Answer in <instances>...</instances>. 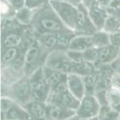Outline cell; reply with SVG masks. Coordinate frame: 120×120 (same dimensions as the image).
I'll use <instances>...</instances> for the list:
<instances>
[{
	"mask_svg": "<svg viewBox=\"0 0 120 120\" xmlns=\"http://www.w3.org/2000/svg\"><path fill=\"white\" fill-rule=\"evenodd\" d=\"M26 49L22 48H10L2 49L1 66L9 65L14 63Z\"/></svg>",
	"mask_w": 120,
	"mask_h": 120,
	"instance_id": "18",
	"label": "cell"
},
{
	"mask_svg": "<svg viewBox=\"0 0 120 120\" xmlns=\"http://www.w3.org/2000/svg\"><path fill=\"white\" fill-rule=\"evenodd\" d=\"M80 101L75 97L69 91L63 93H56L50 90L45 103L46 104H57L68 109L77 111Z\"/></svg>",
	"mask_w": 120,
	"mask_h": 120,
	"instance_id": "9",
	"label": "cell"
},
{
	"mask_svg": "<svg viewBox=\"0 0 120 120\" xmlns=\"http://www.w3.org/2000/svg\"><path fill=\"white\" fill-rule=\"evenodd\" d=\"M59 34H48L35 35L39 44L49 52L57 50Z\"/></svg>",
	"mask_w": 120,
	"mask_h": 120,
	"instance_id": "17",
	"label": "cell"
},
{
	"mask_svg": "<svg viewBox=\"0 0 120 120\" xmlns=\"http://www.w3.org/2000/svg\"><path fill=\"white\" fill-rule=\"evenodd\" d=\"M32 101L46 102L50 89L46 83L42 68L33 73L30 76Z\"/></svg>",
	"mask_w": 120,
	"mask_h": 120,
	"instance_id": "6",
	"label": "cell"
},
{
	"mask_svg": "<svg viewBox=\"0 0 120 120\" xmlns=\"http://www.w3.org/2000/svg\"><path fill=\"white\" fill-rule=\"evenodd\" d=\"M110 66L114 71L120 73V56L114 62L110 64Z\"/></svg>",
	"mask_w": 120,
	"mask_h": 120,
	"instance_id": "28",
	"label": "cell"
},
{
	"mask_svg": "<svg viewBox=\"0 0 120 120\" xmlns=\"http://www.w3.org/2000/svg\"><path fill=\"white\" fill-rule=\"evenodd\" d=\"M98 60L97 64L110 65L120 56V48L110 44L98 48Z\"/></svg>",
	"mask_w": 120,
	"mask_h": 120,
	"instance_id": "13",
	"label": "cell"
},
{
	"mask_svg": "<svg viewBox=\"0 0 120 120\" xmlns=\"http://www.w3.org/2000/svg\"><path fill=\"white\" fill-rule=\"evenodd\" d=\"M107 100L110 109L120 114V89L110 86L107 91Z\"/></svg>",
	"mask_w": 120,
	"mask_h": 120,
	"instance_id": "19",
	"label": "cell"
},
{
	"mask_svg": "<svg viewBox=\"0 0 120 120\" xmlns=\"http://www.w3.org/2000/svg\"><path fill=\"white\" fill-rule=\"evenodd\" d=\"M94 47L92 35L76 34L71 40L68 49L83 52Z\"/></svg>",
	"mask_w": 120,
	"mask_h": 120,
	"instance_id": "15",
	"label": "cell"
},
{
	"mask_svg": "<svg viewBox=\"0 0 120 120\" xmlns=\"http://www.w3.org/2000/svg\"><path fill=\"white\" fill-rule=\"evenodd\" d=\"M100 120V118H99V115L97 116H95V117L91 118L88 119V120Z\"/></svg>",
	"mask_w": 120,
	"mask_h": 120,
	"instance_id": "30",
	"label": "cell"
},
{
	"mask_svg": "<svg viewBox=\"0 0 120 120\" xmlns=\"http://www.w3.org/2000/svg\"><path fill=\"white\" fill-rule=\"evenodd\" d=\"M101 108V106L94 94H86L80 100L76 115L81 120H88L98 116Z\"/></svg>",
	"mask_w": 120,
	"mask_h": 120,
	"instance_id": "7",
	"label": "cell"
},
{
	"mask_svg": "<svg viewBox=\"0 0 120 120\" xmlns=\"http://www.w3.org/2000/svg\"><path fill=\"white\" fill-rule=\"evenodd\" d=\"M32 120H48L47 105L45 102L31 101L23 106Z\"/></svg>",
	"mask_w": 120,
	"mask_h": 120,
	"instance_id": "14",
	"label": "cell"
},
{
	"mask_svg": "<svg viewBox=\"0 0 120 120\" xmlns=\"http://www.w3.org/2000/svg\"><path fill=\"white\" fill-rule=\"evenodd\" d=\"M120 113L111 110L110 107L103 113H100V120H119Z\"/></svg>",
	"mask_w": 120,
	"mask_h": 120,
	"instance_id": "24",
	"label": "cell"
},
{
	"mask_svg": "<svg viewBox=\"0 0 120 120\" xmlns=\"http://www.w3.org/2000/svg\"><path fill=\"white\" fill-rule=\"evenodd\" d=\"M46 105L48 120H68L76 115V111L59 105L46 104Z\"/></svg>",
	"mask_w": 120,
	"mask_h": 120,
	"instance_id": "12",
	"label": "cell"
},
{
	"mask_svg": "<svg viewBox=\"0 0 120 120\" xmlns=\"http://www.w3.org/2000/svg\"><path fill=\"white\" fill-rule=\"evenodd\" d=\"M89 10L91 21L98 30H103L105 21L109 16L107 8L100 6L96 1H90L84 4Z\"/></svg>",
	"mask_w": 120,
	"mask_h": 120,
	"instance_id": "10",
	"label": "cell"
},
{
	"mask_svg": "<svg viewBox=\"0 0 120 120\" xmlns=\"http://www.w3.org/2000/svg\"><path fill=\"white\" fill-rule=\"evenodd\" d=\"M67 84L69 91L80 101L86 94L84 76L69 73L67 74Z\"/></svg>",
	"mask_w": 120,
	"mask_h": 120,
	"instance_id": "11",
	"label": "cell"
},
{
	"mask_svg": "<svg viewBox=\"0 0 120 120\" xmlns=\"http://www.w3.org/2000/svg\"><path fill=\"white\" fill-rule=\"evenodd\" d=\"M110 86L120 89V73L114 72L110 78Z\"/></svg>",
	"mask_w": 120,
	"mask_h": 120,
	"instance_id": "27",
	"label": "cell"
},
{
	"mask_svg": "<svg viewBox=\"0 0 120 120\" xmlns=\"http://www.w3.org/2000/svg\"><path fill=\"white\" fill-rule=\"evenodd\" d=\"M84 62L96 65L98 60V49L95 47H91L82 52Z\"/></svg>",
	"mask_w": 120,
	"mask_h": 120,
	"instance_id": "23",
	"label": "cell"
},
{
	"mask_svg": "<svg viewBox=\"0 0 120 120\" xmlns=\"http://www.w3.org/2000/svg\"><path fill=\"white\" fill-rule=\"evenodd\" d=\"M108 12L110 14H114V15H116L118 17H119L120 18V5L117 8H116V9L112 11H108Z\"/></svg>",
	"mask_w": 120,
	"mask_h": 120,
	"instance_id": "29",
	"label": "cell"
},
{
	"mask_svg": "<svg viewBox=\"0 0 120 120\" xmlns=\"http://www.w3.org/2000/svg\"><path fill=\"white\" fill-rule=\"evenodd\" d=\"M43 76L46 83L50 89L67 79V74L43 66L42 67Z\"/></svg>",
	"mask_w": 120,
	"mask_h": 120,
	"instance_id": "16",
	"label": "cell"
},
{
	"mask_svg": "<svg viewBox=\"0 0 120 120\" xmlns=\"http://www.w3.org/2000/svg\"><path fill=\"white\" fill-rule=\"evenodd\" d=\"M33 10L29 9L25 6L16 11L15 18L21 24L29 26L31 22Z\"/></svg>",
	"mask_w": 120,
	"mask_h": 120,
	"instance_id": "22",
	"label": "cell"
},
{
	"mask_svg": "<svg viewBox=\"0 0 120 120\" xmlns=\"http://www.w3.org/2000/svg\"><path fill=\"white\" fill-rule=\"evenodd\" d=\"M66 50H55L49 52L44 66L68 74L72 71L73 62L68 57Z\"/></svg>",
	"mask_w": 120,
	"mask_h": 120,
	"instance_id": "5",
	"label": "cell"
},
{
	"mask_svg": "<svg viewBox=\"0 0 120 120\" xmlns=\"http://www.w3.org/2000/svg\"><path fill=\"white\" fill-rule=\"evenodd\" d=\"M51 0H25V7L29 9L34 10L46 4Z\"/></svg>",
	"mask_w": 120,
	"mask_h": 120,
	"instance_id": "26",
	"label": "cell"
},
{
	"mask_svg": "<svg viewBox=\"0 0 120 120\" xmlns=\"http://www.w3.org/2000/svg\"><path fill=\"white\" fill-rule=\"evenodd\" d=\"M103 30L109 34L119 32H120V18L114 14H109Z\"/></svg>",
	"mask_w": 120,
	"mask_h": 120,
	"instance_id": "21",
	"label": "cell"
},
{
	"mask_svg": "<svg viewBox=\"0 0 120 120\" xmlns=\"http://www.w3.org/2000/svg\"><path fill=\"white\" fill-rule=\"evenodd\" d=\"M1 93V96L8 98L21 105L24 106L32 101L29 77L24 75L10 87L2 88Z\"/></svg>",
	"mask_w": 120,
	"mask_h": 120,
	"instance_id": "3",
	"label": "cell"
},
{
	"mask_svg": "<svg viewBox=\"0 0 120 120\" xmlns=\"http://www.w3.org/2000/svg\"><path fill=\"white\" fill-rule=\"evenodd\" d=\"M29 26L35 35L75 32L62 22L50 2L33 10Z\"/></svg>",
	"mask_w": 120,
	"mask_h": 120,
	"instance_id": "1",
	"label": "cell"
},
{
	"mask_svg": "<svg viewBox=\"0 0 120 120\" xmlns=\"http://www.w3.org/2000/svg\"><path fill=\"white\" fill-rule=\"evenodd\" d=\"M94 47L97 48L111 44L110 34L103 30H98L92 35Z\"/></svg>",
	"mask_w": 120,
	"mask_h": 120,
	"instance_id": "20",
	"label": "cell"
},
{
	"mask_svg": "<svg viewBox=\"0 0 120 120\" xmlns=\"http://www.w3.org/2000/svg\"><path fill=\"white\" fill-rule=\"evenodd\" d=\"M66 54L73 63L79 64L84 62L82 52L67 49Z\"/></svg>",
	"mask_w": 120,
	"mask_h": 120,
	"instance_id": "25",
	"label": "cell"
},
{
	"mask_svg": "<svg viewBox=\"0 0 120 120\" xmlns=\"http://www.w3.org/2000/svg\"><path fill=\"white\" fill-rule=\"evenodd\" d=\"M50 4L62 22L76 32L78 9L76 6L61 0H51Z\"/></svg>",
	"mask_w": 120,
	"mask_h": 120,
	"instance_id": "4",
	"label": "cell"
},
{
	"mask_svg": "<svg viewBox=\"0 0 120 120\" xmlns=\"http://www.w3.org/2000/svg\"><path fill=\"white\" fill-rule=\"evenodd\" d=\"M78 9L76 33L77 34L93 35L98 31L91 21L89 10L83 2L77 6Z\"/></svg>",
	"mask_w": 120,
	"mask_h": 120,
	"instance_id": "8",
	"label": "cell"
},
{
	"mask_svg": "<svg viewBox=\"0 0 120 120\" xmlns=\"http://www.w3.org/2000/svg\"><path fill=\"white\" fill-rule=\"evenodd\" d=\"M49 52L36 39L25 51L23 66L24 75L29 77L33 73L42 68Z\"/></svg>",
	"mask_w": 120,
	"mask_h": 120,
	"instance_id": "2",
	"label": "cell"
}]
</instances>
